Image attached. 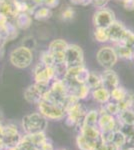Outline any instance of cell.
Here are the masks:
<instances>
[{"label": "cell", "mask_w": 134, "mask_h": 150, "mask_svg": "<svg viewBox=\"0 0 134 150\" xmlns=\"http://www.w3.org/2000/svg\"><path fill=\"white\" fill-rule=\"evenodd\" d=\"M10 63L17 68H27L30 66L33 61V53L32 50L29 48L20 45V46L14 48L9 54Z\"/></svg>", "instance_id": "obj_1"}, {"label": "cell", "mask_w": 134, "mask_h": 150, "mask_svg": "<svg viewBox=\"0 0 134 150\" xmlns=\"http://www.w3.org/2000/svg\"><path fill=\"white\" fill-rule=\"evenodd\" d=\"M41 113L35 112L25 115L22 118V127L26 133H34L39 131H45L48 121Z\"/></svg>", "instance_id": "obj_2"}, {"label": "cell", "mask_w": 134, "mask_h": 150, "mask_svg": "<svg viewBox=\"0 0 134 150\" xmlns=\"http://www.w3.org/2000/svg\"><path fill=\"white\" fill-rule=\"evenodd\" d=\"M38 110L45 118L51 120H60L66 115L64 108L60 104L44 99L38 103Z\"/></svg>", "instance_id": "obj_3"}, {"label": "cell", "mask_w": 134, "mask_h": 150, "mask_svg": "<svg viewBox=\"0 0 134 150\" xmlns=\"http://www.w3.org/2000/svg\"><path fill=\"white\" fill-rule=\"evenodd\" d=\"M50 83H41L35 82L32 85L28 86L24 91V98L31 104H38L44 97L45 93L49 90Z\"/></svg>", "instance_id": "obj_4"}, {"label": "cell", "mask_w": 134, "mask_h": 150, "mask_svg": "<svg viewBox=\"0 0 134 150\" xmlns=\"http://www.w3.org/2000/svg\"><path fill=\"white\" fill-rule=\"evenodd\" d=\"M96 60L100 66L105 69H111L117 63L118 56L115 50L111 46H103L97 51Z\"/></svg>", "instance_id": "obj_5"}, {"label": "cell", "mask_w": 134, "mask_h": 150, "mask_svg": "<svg viewBox=\"0 0 134 150\" xmlns=\"http://www.w3.org/2000/svg\"><path fill=\"white\" fill-rule=\"evenodd\" d=\"M64 63L67 68L84 64V53L82 48L76 44H68L64 54Z\"/></svg>", "instance_id": "obj_6"}, {"label": "cell", "mask_w": 134, "mask_h": 150, "mask_svg": "<svg viewBox=\"0 0 134 150\" xmlns=\"http://www.w3.org/2000/svg\"><path fill=\"white\" fill-rule=\"evenodd\" d=\"M33 77L35 82L50 83L51 80L56 78V71L54 66H49L39 61L33 69Z\"/></svg>", "instance_id": "obj_7"}, {"label": "cell", "mask_w": 134, "mask_h": 150, "mask_svg": "<svg viewBox=\"0 0 134 150\" xmlns=\"http://www.w3.org/2000/svg\"><path fill=\"white\" fill-rule=\"evenodd\" d=\"M86 113V107L79 101L66 112V124L70 127L81 126Z\"/></svg>", "instance_id": "obj_8"}, {"label": "cell", "mask_w": 134, "mask_h": 150, "mask_svg": "<svg viewBox=\"0 0 134 150\" xmlns=\"http://www.w3.org/2000/svg\"><path fill=\"white\" fill-rule=\"evenodd\" d=\"M89 72L90 71L86 68V66H85L84 64L68 67L63 79H64L65 81L76 82V83L84 84V83H86V81H87Z\"/></svg>", "instance_id": "obj_9"}, {"label": "cell", "mask_w": 134, "mask_h": 150, "mask_svg": "<svg viewBox=\"0 0 134 150\" xmlns=\"http://www.w3.org/2000/svg\"><path fill=\"white\" fill-rule=\"evenodd\" d=\"M115 20L114 12L107 7L97 9L93 16V24L95 27L108 28Z\"/></svg>", "instance_id": "obj_10"}, {"label": "cell", "mask_w": 134, "mask_h": 150, "mask_svg": "<svg viewBox=\"0 0 134 150\" xmlns=\"http://www.w3.org/2000/svg\"><path fill=\"white\" fill-rule=\"evenodd\" d=\"M67 47L68 43L64 39H61V38L54 39L50 42L49 46H48V51L52 54L55 64L64 63V54Z\"/></svg>", "instance_id": "obj_11"}, {"label": "cell", "mask_w": 134, "mask_h": 150, "mask_svg": "<svg viewBox=\"0 0 134 150\" xmlns=\"http://www.w3.org/2000/svg\"><path fill=\"white\" fill-rule=\"evenodd\" d=\"M0 136H1L6 147L17 146L21 137H22L20 135V133L18 132V130H17V127L13 124H8L3 126Z\"/></svg>", "instance_id": "obj_12"}, {"label": "cell", "mask_w": 134, "mask_h": 150, "mask_svg": "<svg viewBox=\"0 0 134 150\" xmlns=\"http://www.w3.org/2000/svg\"><path fill=\"white\" fill-rule=\"evenodd\" d=\"M118 121L115 119V116L109 114L107 112L99 113V119L97 123V127L99 128L100 132L111 131L117 129Z\"/></svg>", "instance_id": "obj_13"}, {"label": "cell", "mask_w": 134, "mask_h": 150, "mask_svg": "<svg viewBox=\"0 0 134 150\" xmlns=\"http://www.w3.org/2000/svg\"><path fill=\"white\" fill-rule=\"evenodd\" d=\"M0 13L9 20H14L19 14L16 0H0Z\"/></svg>", "instance_id": "obj_14"}, {"label": "cell", "mask_w": 134, "mask_h": 150, "mask_svg": "<svg viewBox=\"0 0 134 150\" xmlns=\"http://www.w3.org/2000/svg\"><path fill=\"white\" fill-rule=\"evenodd\" d=\"M126 29L127 28L123 25V23L115 20L108 28H107V32H108V36H109V41L113 42L114 44H115V43H119L121 41V39H122L123 34H124V32H125Z\"/></svg>", "instance_id": "obj_15"}, {"label": "cell", "mask_w": 134, "mask_h": 150, "mask_svg": "<svg viewBox=\"0 0 134 150\" xmlns=\"http://www.w3.org/2000/svg\"><path fill=\"white\" fill-rule=\"evenodd\" d=\"M101 78H102V86L105 87L108 90H112L113 88L119 86L118 75L112 69H106L101 74Z\"/></svg>", "instance_id": "obj_16"}, {"label": "cell", "mask_w": 134, "mask_h": 150, "mask_svg": "<svg viewBox=\"0 0 134 150\" xmlns=\"http://www.w3.org/2000/svg\"><path fill=\"white\" fill-rule=\"evenodd\" d=\"M32 14L27 13V12H20L16 18L14 19L16 27L18 29H28L32 24Z\"/></svg>", "instance_id": "obj_17"}, {"label": "cell", "mask_w": 134, "mask_h": 150, "mask_svg": "<svg viewBox=\"0 0 134 150\" xmlns=\"http://www.w3.org/2000/svg\"><path fill=\"white\" fill-rule=\"evenodd\" d=\"M92 97L96 102L100 103V104H105L110 100L111 96H110V90L106 89L105 87L101 86L99 88L93 89L92 91Z\"/></svg>", "instance_id": "obj_18"}, {"label": "cell", "mask_w": 134, "mask_h": 150, "mask_svg": "<svg viewBox=\"0 0 134 150\" xmlns=\"http://www.w3.org/2000/svg\"><path fill=\"white\" fill-rule=\"evenodd\" d=\"M114 50H115L116 54L118 58H122V59L130 60L133 59V48L130 46H127L122 43H115L114 44Z\"/></svg>", "instance_id": "obj_19"}, {"label": "cell", "mask_w": 134, "mask_h": 150, "mask_svg": "<svg viewBox=\"0 0 134 150\" xmlns=\"http://www.w3.org/2000/svg\"><path fill=\"white\" fill-rule=\"evenodd\" d=\"M79 132L84 137L90 140H98L100 138V130L97 126H87V125H81L79 129Z\"/></svg>", "instance_id": "obj_20"}, {"label": "cell", "mask_w": 134, "mask_h": 150, "mask_svg": "<svg viewBox=\"0 0 134 150\" xmlns=\"http://www.w3.org/2000/svg\"><path fill=\"white\" fill-rule=\"evenodd\" d=\"M118 122L123 126L134 127V111L132 109L121 110L117 115Z\"/></svg>", "instance_id": "obj_21"}, {"label": "cell", "mask_w": 134, "mask_h": 150, "mask_svg": "<svg viewBox=\"0 0 134 150\" xmlns=\"http://www.w3.org/2000/svg\"><path fill=\"white\" fill-rule=\"evenodd\" d=\"M98 140H96V141L90 140L79 133V135L76 138V144H77V147H78L80 150H94Z\"/></svg>", "instance_id": "obj_22"}, {"label": "cell", "mask_w": 134, "mask_h": 150, "mask_svg": "<svg viewBox=\"0 0 134 150\" xmlns=\"http://www.w3.org/2000/svg\"><path fill=\"white\" fill-rule=\"evenodd\" d=\"M25 136L35 145L37 148H40V146L47 140V137L45 135L44 131L34 132V133H26Z\"/></svg>", "instance_id": "obj_23"}, {"label": "cell", "mask_w": 134, "mask_h": 150, "mask_svg": "<svg viewBox=\"0 0 134 150\" xmlns=\"http://www.w3.org/2000/svg\"><path fill=\"white\" fill-rule=\"evenodd\" d=\"M32 15L36 20H46V19H49L52 16V11H51L50 8L46 6H40L34 10Z\"/></svg>", "instance_id": "obj_24"}, {"label": "cell", "mask_w": 134, "mask_h": 150, "mask_svg": "<svg viewBox=\"0 0 134 150\" xmlns=\"http://www.w3.org/2000/svg\"><path fill=\"white\" fill-rule=\"evenodd\" d=\"M87 86L90 89H96L102 86V78L101 75L96 72H89L88 78L86 81Z\"/></svg>", "instance_id": "obj_25"}, {"label": "cell", "mask_w": 134, "mask_h": 150, "mask_svg": "<svg viewBox=\"0 0 134 150\" xmlns=\"http://www.w3.org/2000/svg\"><path fill=\"white\" fill-rule=\"evenodd\" d=\"M99 119V112L97 110H90L87 111L85 115L82 125H87V126H97Z\"/></svg>", "instance_id": "obj_26"}, {"label": "cell", "mask_w": 134, "mask_h": 150, "mask_svg": "<svg viewBox=\"0 0 134 150\" xmlns=\"http://www.w3.org/2000/svg\"><path fill=\"white\" fill-rule=\"evenodd\" d=\"M118 103L119 109L121 110H125V109H131L134 104V94L132 92H127L126 96L124 97L122 100H120Z\"/></svg>", "instance_id": "obj_27"}, {"label": "cell", "mask_w": 134, "mask_h": 150, "mask_svg": "<svg viewBox=\"0 0 134 150\" xmlns=\"http://www.w3.org/2000/svg\"><path fill=\"white\" fill-rule=\"evenodd\" d=\"M94 39L97 42L100 43H106L109 41L108 32L107 28H101V27H95L94 30Z\"/></svg>", "instance_id": "obj_28"}, {"label": "cell", "mask_w": 134, "mask_h": 150, "mask_svg": "<svg viewBox=\"0 0 134 150\" xmlns=\"http://www.w3.org/2000/svg\"><path fill=\"white\" fill-rule=\"evenodd\" d=\"M112 142H113L119 149L123 148L124 144H125V142H126V134L123 131H121L120 129L114 130V135H113V140H112Z\"/></svg>", "instance_id": "obj_29"}, {"label": "cell", "mask_w": 134, "mask_h": 150, "mask_svg": "<svg viewBox=\"0 0 134 150\" xmlns=\"http://www.w3.org/2000/svg\"><path fill=\"white\" fill-rule=\"evenodd\" d=\"M127 92L128 91L126 90L124 87L119 85L117 87H115V88H113L112 90H110V96L114 101L119 102V101L122 100V99L125 97Z\"/></svg>", "instance_id": "obj_30"}, {"label": "cell", "mask_w": 134, "mask_h": 150, "mask_svg": "<svg viewBox=\"0 0 134 150\" xmlns=\"http://www.w3.org/2000/svg\"><path fill=\"white\" fill-rule=\"evenodd\" d=\"M17 147H18L20 150H38L39 149V148H37V147H36L35 145H34L32 142L25 136V135L21 137V139H20V141H19L18 145H17Z\"/></svg>", "instance_id": "obj_31"}, {"label": "cell", "mask_w": 134, "mask_h": 150, "mask_svg": "<svg viewBox=\"0 0 134 150\" xmlns=\"http://www.w3.org/2000/svg\"><path fill=\"white\" fill-rule=\"evenodd\" d=\"M103 108L105 109L107 113H109V114H111L113 116H117L119 114V112H120L118 103L116 102V101H108L107 103H105Z\"/></svg>", "instance_id": "obj_32"}, {"label": "cell", "mask_w": 134, "mask_h": 150, "mask_svg": "<svg viewBox=\"0 0 134 150\" xmlns=\"http://www.w3.org/2000/svg\"><path fill=\"white\" fill-rule=\"evenodd\" d=\"M119 43H122V44H125L127 46H130L132 47L134 46V32H132L131 30H128L126 29L125 32L123 34V37L121 41Z\"/></svg>", "instance_id": "obj_33"}, {"label": "cell", "mask_w": 134, "mask_h": 150, "mask_svg": "<svg viewBox=\"0 0 134 150\" xmlns=\"http://www.w3.org/2000/svg\"><path fill=\"white\" fill-rule=\"evenodd\" d=\"M94 150H120L113 142H103L99 138Z\"/></svg>", "instance_id": "obj_34"}, {"label": "cell", "mask_w": 134, "mask_h": 150, "mask_svg": "<svg viewBox=\"0 0 134 150\" xmlns=\"http://www.w3.org/2000/svg\"><path fill=\"white\" fill-rule=\"evenodd\" d=\"M40 62L45 65H49V66H54L55 61H54V58H53L52 54L46 50V51H43L41 53V56H40Z\"/></svg>", "instance_id": "obj_35"}, {"label": "cell", "mask_w": 134, "mask_h": 150, "mask_svg": "<svg viewBox=\"0 0 134 150\" xmlns=\"http://www.w3.org/2000/svg\"><path fill=\"white\" fill-rule=\"evenodd\" d=\"M75 11L72 7H67L61 12V19L63 21H70L74 18Z\"/></svg>", "instance_id": "obj_36"}, {"label": "cell", "mask_w": 134, "mask_h": 150, "mask_svg": "<svg viewBox=\"0 0 134 150\" xmlns=\"http://www.w3.org/2000/svg\"><path fill=\"white\" fill-rule=\"evenodd\" d=\"M123 148H130L134 149V131H133V127L130 130V132L128 134H126V142L124 144Z\"/></svg>", "instance_id": "obj_37"}, {"label": "cell", "mask_w": 134, "mask_h": 150, "mask_svg": "<svg viewBox=\"0 0 134 150\" xmlns=\"http://www.w3.org/2000/svg\"><path fill=\"white\" fill-rule=\"evenodd\" d=\"M22 45H23V46L29 48L30 50H32V49H34V47L36 46V41H35V39H34V37H32V36H28V37H25L23 39Z\"/></svg>", "instance_id": "obj_38"}, {"label": "cell", "mask_w": 134, "mask_h": 150, "mask_svg": "<svg viewBox=\"0 0 134 150\" xmlns=\"http://www.w3.org/2000/svg\"><path fill=\"white\" fill-rule=\"evenodd\" d=\"M113 135H114V130L111 131H103L100 132V139L103 142H112L113 140Z\"/></svg>", "instance_id": "obj_39"}, {"label": "cell", "mask_w": 134, "mask_h": 150, "mask_svg": "<svg viewBox=\"0 0 134 150\" xmlns=\"http://www.w3.org/2000/svg\"><path fill=\"white\" fill-rule=\"evenodd\" d=\"M43 6H46L48 8H54L59 4V0H42Z\"/></svg>", "instance_id": "obj_40"}, {"label": "cell", "mask_w": 134, "mask_h": 150, "mask_svg": "<svg viewBox=\"0 0 134 150\" xmlns=\"http://www.w3.org/2000/svg\"><path fill=\"white\" fill-rule=\"evenodd\" d=\"M122 4L126 10H134V0H125V1L122 2Z\"/></svg>", "instance_id": "obj_41"}, {"label": "cell", "mask_w": 134, "mask_h": 150, "mask_svg": "<svg viewBox=\"0 0 134 150\" xmlns=\"http://www.w3.org/2000/svg\"><path fill=\"white\" fill-rule=\"evenodd\" d=\"M73 4H77V5H82V6H86L88 4L92 3V0H70Z\"/></svg>", "instance_id": "obj_42"}, {"label": "cell", "mask_w": 134, "mask_h": 150, "mask_svg": "<svg viewBox=\"0 0 134 150\" xmlns=\"http://www.w3.org/2000/svg\"><path fill=\"white\" fill-rule=\"evenodd\" d=\"M39 149H40V150H54V149H53L52 144H51L50 142L48 141V139L46 140V141H45L42 145H41Z\"/></svg>", "instance_id": "obj_43"}, {"label": "cell", "mask_w": 134, "mask_h": 150, "mask_svg": "<svg viewBox=\"0 0 134 150\" xmlns=\"http://www.w3.org/2000/svg\"><path fill=\"white\" fill-rule=\"evenodd\" d=\"M5 147V144H4V142H3V140H2L1 138V136H0V150H2Z\"/></svg>", "instance_id": "obj_44"}, {"label": "cell", "mask_w": 134, "mask_h": 150, "mask_svg": "<svg viewBox=\"0 0 134 150\" xmlns=\"http://www.w3.org/2000/svg\"><path fill=\"white\" fill-rule=\"evenodd\" d=\"M7 150H20V149H19L17 146H13V147H8Z\"/></svg>", "instance_id": "obj_45"}, {"label": "cell", "mask_w": 134, "mask_h": 150, "mask_svg": "<svg viewBox=\"0 0 134 150\" xmlns=\"http://www.w3.org/2000/svg\"><path fill=\"white\" fill-rule=\"evenodd\" d=\"M2 129H3V125H2V123H1V121H0V135H1Z\"/></svg>", "instance_id": "obj_46"}, {"label": "cell", "mask_w": 134, "mask_h": 150, "mask_svg": "<svg viewBox=\"0 0 134 150\" xmlns=\"http://www.w3.org/2000/svg\"><path fill=\"white\" fill-rule=\"evenodd\" d=\"M2 119H3V114H2V111L0 110V121H2Z\"/></svg>", "instance_id": "obj_47"}, {"label": "cell", "mask_w": 134, "mask_h": 150, "mask_svg": "<svg viewBox=\"0 0 134 150\" xmlns=\"http://www.w3.org/2000/svg\"><path fill=\"white\" fill-rule=\"evenodd\" d=\"M123 150H134V149H130V148H123Z\"/></svg>", "instance_id": "obj_48"}, {"label": "cell", "mask_w": 134, "mask_h": 150, "mask_svg": "<svg viewBox=\"0 0 134 150\" xmlns=\"http://www.w3.org/2000/svg\"><path fill=\"white\" fill-rule=\"evenodd\" d=\"M133 51H134V46H133ZM133 60H134V52H133Z\"/></svg>", "instance_id": "obj_49"}, {"label": "cell", "mask_w": 134, "mask_h": 150, "mask_svg": "<svg viewBox=\"0 0 134 150\" xmlns=\"http://www.w3.org/2000/svg\"><path fill=\"white\" fill-rule=\"evenodd\" d=\"M119 1H121V2H123V1H125V0H119Z\"/></svg>", "instance_id": "obj_50"}, {"label": "cell", "mask_w": 134, "mask_h": 150, "mask_svg": "<svg viewBox=\"0 0 134 150\" xmlns=\"http://www.w3.org/2000/svg\"><path fill=\"white\" fill-rule=\"evenodd\" d=\"M133 131H134V127H133Z\"/></svg>", "instance_id": "obj_51"}, {"label": "cell", "mask_w": 134, "mask_h": 150, "mask_svg": "<svg viewBox=\"0 0 134 150\" xmlns=\"http://www.w3.org/2000/svg\"><path fill=\"white\" fill-rule=\"evenodd\" d=\"M38 150H40V149H38Z\"/></svg>", "instance_id": "obj_52"}]
</instances>
